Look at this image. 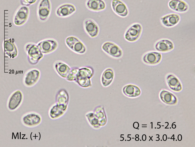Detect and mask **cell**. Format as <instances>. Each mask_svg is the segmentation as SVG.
<instances>
[{
	"label": "cell",
	"mask_w": 195,
	"mask_h": 147,
	"mask_svg": "<svg viewBox=\"0 0 195 147\" xmlns=\"http://www.w3.org/2000/svg\"><path fill=\"white\" fill-rule=\"evenodd\" d=\"M94 71L90 66L79 68L75 82L80 87L86 88L91 86L90 79L93 76Z\"/></svg>",
	"instance_id": "1"
},
{
	"label": "cell",
	"mask_w": 195,
	"mask_h": 147,
	"mask_svg": "<svg viewBox=\"0 0 195 147\" xmlns=\"http://www.w3.org/2000/svg\"><path fill=\"white\" fill-rule=\"evenodd\" d=\"M30 9L27 6L21 5L15 12L13 18L14 24L17 26H21L24 24L28 19Z\"/></svg>",
	"instance_id": "2"
},
{
	"label": "cell",
	"mask_w": 195,
	"mask_h": 147,
	"mask_svg": "<svg viewBox=\"0 0 195 147\" xmlns=\"http://www.w3.org/2000/svg\"><path fill=\"white\" fill-rule=\"evenodd\" d=\"M142 30L143 27L141 24L139 23H134L126 29L124 34V38L128 42L135 41L140 37Z\"/></svg>",
	"instance_id": "3"
},
{
	"label": "cell",
	"mask_w": 195,
	"mask_h": 147,
	"mask_svg": "<svg viewBox=\"0 0 195 147\" xmlns=\"http://www.w3.org/2000/svg\"><path fill=\"white\" fill-rule=\"evenodd\" d=\"M51 11V4L50 0H40L37 8L38 18L42 21H46L49 18Z\"/></svg>",
	"instance_id": "4"
},
{
	"label": "cell",
	"mask_w": 195,
	"mask_h": 147,
	"mask_svg": "<svg viewBox=\"0 0 195 147\" xmlns=\"http://www.w3.org/2000/svg\"><path fill=\"white\" fill-rule=\"evenodd\" d=\"M29 63L32 65L36 64L43 57V54L37 45L28 44L26 47Z\"/></svg>",
	"instance_id": "5"
},
{
	"label": "cell",
	"mask_w": 195,
	"mask_h": 147,
	"mask_svg": "<svg viewBox=\"0 0 195 147\" xmlns=\"http://www.w3.org/2000/svg\"><path fill=\"white\" fill-rule=\"evenodd\" d=\"M42 119L40 115L34 112H30L23 115L21 118L23 124L28 127L37 126L41 123Z\"/></svg>",
	"instance_id": "6"
},
{
	"label": "cell",
	"mask_w": 195,
	"mask_h": 147,
	"mask_svg": "<svg viewBox=\"0 0 195 147\" xmlns=\"http://www.w3.org/2000/svg\"><path fill=\"white\" fill-rule=\"evenodd\" d=\"M111 5L113 12L118 16L125 18L128 16L129 13L128 7L122 0H112Z\"/></svg>",
	"instance_id": "7"
},
{
	"label": "cell",
	"mask_w": 195,
	"mask_h": 147,
	"mask_svg": "<svg viewBox=\"0 0 195 147\" xmlns=\"http://www.w3.org/2000/svg\"><path fill=\"white\" fill-rule=\"evenodd\" d=\"M102 49L105 52L114 58H119L123 55V51L116 44L111 42H104L102 46Z\"/></svg>",
	"instance_id": "8"
},
{
	"label": "cell",
	"mask_w": 195,
	"mask_h": 147,
	"mask_svg": "<svg viewBox=\"0 0 195 147\" xmlns=\"http://www.w3.org/2000/svg\"><path fill=\"white\" fill-rule=\"evenodd\" d=\"M23 98V94L21 91L18 90L14 91L11 94L8 99L7 107L10 110H15L20 106Z\"/></svg>",
	"instance_id": "9"
},
{
	"label": "cell",
	"mask_w": 195,
	"mask_h": 147,
	"mask_svg": "<svg viewBox=\"0 0 195 147\" xmlns=\"http://www.w3.org/2000/svg\"><path fill=\"white\" fill-rule=\"evenodd\" d=\"M76 8L73 4L66 3L59 6L56 9L55 13L56 15L61 18L68 17L75 12Z\"/></svg>",
	"instance_id": "10"
},
{
	"label": "cell",
	"mask_w": 195,
	"mask_h": 147,
	"mask_svg": "<svg viewBox=\"0 0 195 147\" xmlns=\"http://www.w3.org/2000/svg\"><path fill=\"white\" fill-rule=\"evenodd\" d=\"M83 27L86 32L91 38L96 37L99 33V26L92 19L88 18L85 19L83 22Z\"/></svg>",
	"instance_id": "11"
},
{
	"label": "cell",
	"mask_w": 195,
	"mask_h": 147,
	"mask_svg": "<svg viewBox=\"0 0 195 147\" xmlns=\"http://www.w3.org/2000/svg\"><path fill=\"white\" fill-rule=\"evenodd\" d=\"M168 5L171 10L180 13L187 12L190 8L189 4L184 0H170Z\"/></svg>",
	"instance_id": "12"
},
{
	"label": "cell",
	"mask_w": 195,
	"mask_h": 147,
	"mask_svg": "<svg viewBox=\"0 0 195 147\" xmlns=\"http://www.w3.org/2000/svg\"><path fill=\"white\" fill-rule=\"evenodd\" d=\"M181 20V17L178 14L170 13L165 15L161 17L160 21L161 24L164 26L170 27L178 24Z\"/></svg>",
	"instance_id": "13"
},
{
	"label": "cell",
	"mask_w": 195,
	"mask_h": 147,
	"mask_svg": "<svg viewBox=\"0 0 195 147\" xmlns=\"http://www.w3.org/2000/svg\"><path fill=\"white\" fill-rule=\"evenodd\" d=\"M43 54H48L54 51L57 48L58 44L55 40L47 39L40 42L37 45Z\"/></svg>",
	"instance_id": "14"
},
{
	"label": "cell",
	"mask_w": 195,
	"mask_h": 147,
	"mask_svg": "<svg viewBox=\"0 0 195 147\" xmlns=\"http://www.w3.org/2000/svg\"><path fill=\"white\" fill-rule=\"evenodd\" d=\"M85 6L89 10L94 12H100L106 8V4L104 0H87Z\"/></svg>",
	"instance_id": "15"
},
{
	"label": "cell",
	"mask_w": 195,
	"mask_h": 147,
	"mask_svg": "<svg viewBox=\"0 0 195 147\" xmlns=\"http://www.w3.org/2000/svg\"><path fill=\"white\" fill-rule=\"evenodd\" d=\"M40 75V71L36 69L30 71L26 75L24 82L25 85L28 87L34 85L37 82Z\"/></svg>",
	"instance_id": "16"
},
{
	"label": "cell",
	"mask_w": 195,
	"mask_h": 147,
	"mask_svg": "<svg viewBox=\"0 0 195 147\" xmlns=\"http://www.w3.org/2000/svg\"><path fill=\"white\" fill-rule=\"evenodd\" d=\"M161 58V55L160 53L151 52L145 54L143 57V60L147 64L153 65L159 63Z\"/></svg>",
	"instance_id": "17"
},
{
	"label": "cell",
	"mask_w": 195,
	"mask_h": 147,
	"mask_svg": "<svg viewBox=\"0 0 195 147\" xmlns=\"http://www.w3.org/2000/svg\"><path fill=\"white\" fill-rule=\"evenodd\" d=\"M5 53L10 58H13L17 56V50L15 45L10 39H7L4 42Z\"/></svg>",
	"instance_id": "18"
},
{
	"label": "cell",
	"mask_w": 195,
	"mask_h": 147,
	"mask_svg": "<svg viewBox=\"0 0 195 147\" xmlns=\"http://www.w3.org/2000/svg\"><path fill=\"white\" fill-rule=\"evenodd\" d=\"M114 77V72L110 68H108L103 71L101 77L102 85L106 87L109 85L112 82Z\"/></svg>",
	"instance_id": "19"
},
{
	"label": "cell",
	"mask_w": 195,
	"mask_h": 147,
	"mask_svg": "<svg viewBox=\"0 0 195 147\" xmlns=\"http://www.w3.org/2000/svg\"><path fill=\"white\" fill-rule=\"evenodd\" d=\"M155 47L158 51L165 52L173 49L174 45L172 42L169 40L163 39L157 42L156 44Z\"/></svg>",
	"instance_id": "20"
},
{
	"label": "cell",
	"mask_w": 195,
	"mask_h": 147,
	"mask_svg": "<svg viewBox=\"0 0 195 147\" xmlns=\"http://www.w3.org/2000/svg\"><path fill=\"white\" fill-rule=\"evenodd\" d=\"M166 80L169 87L172 90L179 92L182 90L181 83L179 80L174 75L169 74L167 77Z\"/></svg>",
	"instance_id": "21"
},
{
	"label": "cell",
	"mask_w": 195,
	"mask_h": 147,
	"mask_svg": "<svg viewBox=\"0 0 195 147\" xmlns=\"http://www.w3.org/2000/svg\"><path fill=\"white\" fill-rule=\"evenodd\" d=\"M54 67L58 74L61 77L65 78H67L71 69L68 65L61 62L56 63Z\"/></svg>",
	"instance_id": "22"
},
{
	"label": "cell",
	"mask_w": 195,
	"mask_h": 147,
	"mask_svg": "<svg viewBox=\"0 0 195 147\" xmlns=\"http://www.w3.org/2000/svg\"><path fill=\"white\" fill-rule=\"evenodd\" d=\"M160 96L161 100L167 104H174L177 101L176 97L174 95L166 90H162L160 93Z\"/></svg>",
	"instance_id": "23"
},
{
	"label": "cell",
	"mask_w": 195,
	"mask_h": 147,
	"mask_svg": "<svg viewBox=\"0 0 195 147\" xmlns=\"http://www.w3.org/2000/svg\"><path fill=\"white\" fill-rule=\"evenodd\" d=\"M123 91L125 95L130 97L137 96L141 93L139 88L137 86L132 84L125 86L123 88Z\"/></svg>",
	"instance_id": "24"
},
{
	"label": "cell",
	"mask_w": 195,
	"mask_h": 147,
	"mask_svg": "<svg viewBox=\"0 0 195 147\" xmlns=\"http://www.w3.org/2000/svg\"><path fill=\"white\" fill-rule=\"evenodd\" d=\"M65 111L56 103L50 108L49 115L51 119H56L63 116Z\"/></svg>",
	"instance_id": "25"
},
{
	"label": "cell",
	"mask_w": 195,
	"mask_h": 147,
	"mask_svg": "<svg viewBox=\"0 0 195 147\" xmlns=\"http://www.w3.org/2000/svg\"><path fill=\"white\" fill-rule=\"evenodd\" d=\"M69 96L66 90L64 89L60 90L56 97V101L57 104L67 106Z\"/></svg>",
	"instance_id": "26"
},
{
	"label": "cell",
	"mask_w": 195,
	"mask_h": 147,
	"mask_svg": "<svg viewBox=\"0 0 195 147\" xmlns=\"http://www.w3.org/2000/svg\"><path fill=\"white\" fill-rule=\"evenodd\" d=\"M71 50L77 53L83 54L86 52V48L84 44L79 39L74 44Z\"/></svg>",
	"instance_id": "27"
},
{
	"label": "cell",
	"mask_w": 195,
	"mask_h": 147,
	"mask_svg": "<svg viewBox=\"0 0 195 147\" xmlns=\"http://www.w3.org/2000/svg\"><path fill=\"white\" fill-rule=\"evenodd\" d=\"M79 69V68L77 67L71 68L69 73L66 78V80L69 82H75Z\"/></svg>",
	"instance_id": "28"
},
{
	"label": "cell",
	"mask_w": 195,
	"mask_h": 147,
	"mask_svg": "<svg viewBox=\"0 0 195 147\" xmlns=\"http://www.w3.org/2000/svg\"><path fill=\"white\" fill-rule=\"evenodd\" d=\"M86 116L87 117L88 120L90 123L95 127H97L100 125L99 120L97 119L96 115L93 113H89L87 114Z\"/></svg>",
	"instance_id": "29"
},
{
	"label": "cell",
	"mask_w": 195,
	"mask_h": 147,
	"mask_svg": "<svg viewBox=\"0 0 195 147\" xmlns=\"http://www.w3.org/2000/svg\"><path fill=\"white\" fill-rule=\"evenodd\" d=\"M79 39L77 37L70 36L67 37L65 40V43L67 46L71 50L74 44Z\"/></svg>",
	"instance_id": "30"
},
{
	"label": "cell",
	"mask_w": 195,
	"mask_h": 147,
	"mask_svg": "<svg viewBox=\"0 0 195 147\" xmlns=\"http://www.w3.org/2000/svg\"><path fill=\"white\" fill-rule=\"evenodd\" d=\"M37 0H20V2L22 5L29 6L34 4Z\"/></svg>",
	"instance_id": "31"
},
{
	"label": "cell",
	"mask_w": 195,
	"mask_h": 147,
	"mask_svg": "<svg viewBox=\"0 0 195 147\" xmlns=\"http://www.w3.org/2000/svg\"><path fill=\"white\" fill-rule=\"evenodd\" d=\"M139 126V123L137 122H135L133 123V127L135 129H137Z\"/></svg>",
	"instance_id": "32"
},
{
	"label": "cell",
	"mask_w": 195,
	"mask_h": 147,
	"mask_svg": "<svg viewBox=\"0 0 195 147\" xmlns=\"http://www.w3.org/2000/svg\"><path fill=\"white\" fill-rule=\"evenodd\" d=\"M178 139L179 141H180L182 139V136L181 135L179 134L178 136Z\"/></svg>",
	"instance_id": "33"
},
{
	"label": "cell",
	"mask_w": 195,
	"mask_h": 147,
	"mask_svg": "<svg viewBox=\"0 0 195 147\" xmlns=\"http://www.w3.org/2000/svg\"><path fill=\"white\" fill-rule=\"evenodd\" d=\"M167 139V136L166 134H164L163 136V139L164 141L166 140Z\"/></svg>",
	"instance_id": "34"
},
{
	"label": "cell",
	"mask_w": 195,
	"mask_h": 147,
	"mask_svg": "<svg viewBox=\"0 0 195 147\" xmlns=\"http://www.w3.org/2000/svg\"><path fill=\"white\" fill-rule=\"evenodd\" d=\"M142 140L144 141H145L146 140V135H145L143 134V136H142Z\"/></svg>",
	"instance_id": "35"
},
{
	"label": "cell",
	"mask_w": 195,
	"mask_h": 147,
	"mask_svg": "<svg viewBox=\"0 0 195 147\" xmlns=\"http://www.w3.org/2000/svg\"><path fill=\"white\" fill-rule=\"evenodd\" d=\"M172 127L173 128H175L176 127V126L175 125L173 124L172 125Z\"/></svg>",
	"instance_id": "36"
},
{
	"label": "cell",
	"mask_w": 195,
	"mask_h": 147,
	"mask_svg": "<svg viewBox=\"0 0 195 147\" xmlns=\"http://www.w3.org/2000/svg\"><path fill=\"white\" fill-rule=\"evenodd\" d=\"M135 140L136 141H138L139 140V138H138V137H136V138H135Z\"/></svg>",
	"instance_id": "37"
}]
</instances>
